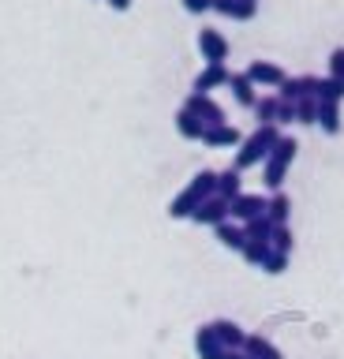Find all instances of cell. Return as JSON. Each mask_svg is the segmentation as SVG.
Wrapping results in <instances>:
<instances>
[{
	"label": "cell",
	"mask_w": 344,
	"mask_h": 359,
	"mask_svg": "<svg viewBox=\"0 0 344 359\" xmlns=\"http://www.w3.org/2000/svg\"><path fill=\"white\" fill-rule=\"evenodd\" d=\"M277 139H281V128L277 123H259L247 139L240 142V150H236V161H232V168H240V172H247V168L254 165H262L266 157H270V150L277 146Z\"/></svg>",
	"instance_id": "obj_2"
},
{
	"label": "cell",
	"mask_w": 344,
	"mask_h": 359,
	"mask_svg": "<svg viewBox=\"0 0 344 359\" xmlns=\"http://www.w3.org/2000/svg\"><path fill=\"white\" fill-rule=\"evenodd\" d=\"M228 90H232V97L240 101V109H254V101H259V94H254V83L247 79V72H232V75H228Z\"/></svg>",
	"instance_id": "obj_13"
},
{
	"label": "cell",
	"mask_w": 344,
	"mask_h": 359,
	"mask_svg": "<svg viewBox=\"0 0 344 359\" xmlns=\"http://www.w3.org/2000/svg\"><path fill=\"white\" fill-rule=\"evenodd\" d=\"M176 131H180L184 139H191V142H195V139H202L206 123L198 120L195 112H187V109H180V112H176Z\"/></svg>",
	"instance_id": "obj_21"
},
{
	"label": "cell",
	"mask_w": 344,
	"mask_h": 359,
	"mask_svg": "<svg viewBox=\"0 0 344 359\" xmlns=\"http://www.w3.org/2000/svg\"><path fill=\"white\" fill-rule=\"evenodd\" d=\"M191 221L195 224H206V229H217L221 221H228V198H221V195H209L202 206H198L191 213Z\"/></svg>",
	"instance_id": "obj_8"
},
{
	"label": "cell",
	"mask_w": 344,
	"mask_h": 359,
	"mask_svg": "<svg viewBox=\"0 0 344 359\" xmlns=\"http://www.w3.org/2000/svg\"><path fill=\"white\" fill-rule=\"evenodd\" d=\"M284 123H296V101L277 97V128H284Z\"/></svg>",
	"instance_id": "obj_29"
},
{
	"label": "cell",
	"mask_w": 344,
	"mask_h": 359,
	"mask_svg": "<svg viewBox=\"0 0 344 359\" xmlns=\"http://www.w3.org/2000/svg\"><path fill=\"white\" fill-rule=\"evenodd\" d=\"M262 269H266V273H270V277L284 273V269H288V255H284V251H273V247H270V255H266Z\"/></svg>",
	"instance_id": "obj_28"
},
{
	"label": "cell",
	"mask_w": 344,
	"mask_h": 359,
	"mask_svg": "<svg viewBox=\"0 0 344 359\" xmlns=\"http://www.w3.org/2000/svg\"><path fill=\"white\" fill-rule=\"evenodd\" d=\"M184 8L191 15H202V11H214V0H184Z\"/></svg>",
	"instance_id": "obj_31"
},
{
	"label": "cell",
	"mask_w": 344,
	"mask_h": 359,
	"mask_svg": "<svg viewBox=\"0 0 344 359\" xmlns=\"http://www.w3.org/2000/svg\"><path fill=\"white\" fill-rule=\"evenodd\" d=\"M243 172H240V168H225V172H217V195L221 198H236L240 195V191H243V180H240Z\"/></svg>",
	"instance_id": "obj_19"
},
{
	"label": "cell",
	"mask_w": 344,
	"mask_h": 359,
	"mask_svg": "<svg viewBox=\"0 0 344 359\" xmlns=\"http://www.w3.org/2000/svg\"><path fill=\"white\" fill-rule=\"evenodd\" d=\"M292 243H296V236H292V229H288V224H277L273 229V236H270V247L273 251H292Z\"/></svg>",
	"instance_id": "obj_27"
},
{
	"label": "cell",
	"mask_w": 344,
	"mask_h": 359,
	"mask_svg": "<svg viewBox=\"0 0 344 359\" xmlns=\"http://www.w3.org/2000/svg\"><path fill=\"white\" fill-rule=\"evenodd\" d=\"M318 128L326 135H340V105L337 101H318Z\"/></svg>",
	"instance_id": "obj_17"
},
{
	"label": "cell",
	"mask_w": 344,
	"mask_h": 359,
	"mask_svg": "<svg viewBox=\"0 0 344 359\" xmlns=\"http://www.w3.org/2000/svg\"><path fill=\"white\" fill-rule=\"evenodd\" d=\"M315 94H318V75H288L277 86V97L281 101H299V97H315Z\"/></svg>",
	"instance_id": "obj_7"
},
{
	"label": "cell",
	"mask_w": 344,
	"mask_h": 359,
	"mask_svg": "<svg viewBox=\"0 0 344 359\" xmlns=\"http://www.w3.org/2000/svg\"><path fill=\"white\" fill-rule=\"evenodd\" d=\"M228 67L225 64H206L202 72L195 75V83H191V94H209V90H221V86H228Z\"/></svg>",
	"instance_id": "obj_10"
},
{
	"label": "cell",
	"mask_w": 344,
	"mask_h": 359,
	"mask_svg": "<svg viewBox=\"0 0 344 359\" xmlns=\"http://www.w3.org/2000/svg\"><path fill=\"white\" fill-rule=\"evenodd\" d=\"M247 79H251L254 86H270V90H277L288 75H284V67H281V64H273V60H251Z\"/></svg>",
	"instance_id": "obj_9"
},
{
	"label": "cell",
	"mask_w": 344,
	"mask_h": 359,
	"mask_svg": "<svg viewBox=\"0 0 344 359\" xmlns=\"http://www.w3.org/2000/svg\"><path fill=\"white\" fill-rule=\"evenodd\" d=\"M209 195H217V172L214 168H202V172H195V180L187 184L180 195H176L172 202H169V217L172 221H184V217H191V213L202 206V202L209 198Z\"/></svg>",
	"instance_id": "obj_1"
},
{
	"label": "cell",
	"mask_w": 344,
	"mask_h": 359,
	"mask_svg": "<svg viewBox=\"0 0 344 359\" xmlns=\"http://www.w3.org/2000/svg\"><path fill=\"white\" fill-rule=\"evenodd\" d=\"M221 359H251V355L243 352V348H225V355H221Z\"/></svg>",
	"instance_id": "obj_32"
},
{
	"label": "cell",
	"mask_w": 344,
	"mask_h": 359,
	"mask_svg": "<svg viewBox=\"0 0 344 359\" xmlns=\"http://www.w3.org/2000/svg\"><path fill=\"white\" fill-rule=\"evenodd\" d=\"M195 352H198V359H221L225 355V344L217 341V333L209 330V322L195 333Z\"/></svg>",
	"instance_id": "obj_15"
},
{
	"label": "cell",
	"mask_w": 344,
	"mask_h": 359,
	"mask_svg": "<svg viewBox=\"0 0 344 359\" xmlns=\"http://www.w3.org/2000/svg\"><path fill=\"white\" fill-rule=\"evenodd\" d=\"M198 53H202L206 64H225L228 60V38L214 27H202L198 30Z\"/></svg>",
	"instance_id": "obj_5"
},
{
	"label": "cell",
	"mask_w": 344,
	"mask_h": 359,
	"mask_svg": "<svg viewBox=\"0 0 344 359\" xmlns=\"http://www.w3.org/2000/svg\"><path fill=\"white\" fill-rule=\"evenodd\" d=\"M273 229H277V224H273L270 217H266V213H262V217H254V221H247V224H243V232H247V240H270V236H273Z\"/></svg>",
	"instance_id": "obj_24"
},
{
	"label": "cell",
	"mask_w": 344,
	"mask_h": 359,
	"mask_svg": "<svg viewBox=\"0 0 344 359\" xmlns=\"http://www.w3.org/2000/svg\"><path fill=\"white\" fill-rule=\"evenodd\" d=\"M214 236L221 240V247H228V251H243V243H247V232H243V224L240 221H221L217 229H214Z\"/></svg>",
	"instance_id": "obj_14"
},
{
	"label": "cell",
	"mask_w": 344,
	"mask_h": 359,
	"mask_svg": "<svg viewBox=\"0 0 344 359\" xmlns=\"http://www.w3.org/2000/svg\"><path fill=\"white\" fill-rule=\"evenodd\" d=\"M109 8H116V11H128V8H131V0H109Z\"/></svg>",
	"instance_id": "obj_33"
},
{
	"label": "cell",
	"mask_w": 344,
	"mask_h": 359,
	"mask_svg": "<svg viewBox=\"0 0 344 359\" xmlns=\"http://www.w3.org/2000/svg\"><path fill=\"white\" fill-rule=\"evenodd\" d=\"M209 330L217 333V341L225 344V348H243V341H247V333H243L232 318H217V322H209Z\"/></svg>",
	"instance_id": "obj_16"
},
{
	"label": "cell",
	"mask_w": 344,
	"mask_h": 359,
	"mask_svg": "<svg viewBox=\"0 0 344 359\" xmlns=\"http://www.w3.org/2000/svg\"><path fill=\"white\" fill-rule=\"evenodd\" d=\"M184 109H187V112H195V116L202 120L206 128H214V123H228L225 109H221V105H217V101L209 97V94H187Z\"/></svg>",
	"instance_id": "obj_6"
},
{
	"label": "cell",
	"mask_w": 344,
	"mask_h": 359,
	"mask_svg": "<svg viewBox=\"0 0 344 359\" xmlns=\"http://www.w3.org/2000/svg\"><path fill=\"white\" fill-rule=\"evenodd\" d=\"M214 11L236 22H251L259 15V0H214Z\"/></svg>",
	"instance_id": "obj_12"
},
{
	"label": "cell",
	"mask_w": 344,
	"mask_h": 359,
	"mask_svg": "<svg viewBox=\"0 0 344 359\" xmlns=\"http://www.w3.org/2000/svg\"><path fill=\"white\" fill-rule=\"evenodd\" d=\"M296 123H318V97H299L296 101Z\"/></svg>",
	"instance_id": "obj_26"
},
{
	"label": "cell",
	"mask_w": 344,
	"mask_h": 359,
	"mask_svg": "<svg viewBox=\"0 0 344 359\" xmlns=\"http://www.w3.org/2000/svg\"><path fill=\"white\" fill-rule=\"evenodd\" d=\"M240 255L247 258L251 266H262V262H266V255H270V240H247Z\"/></svg>",
	"instance_id": "obj_25"
},
{
	"label": "cell",
	"mask_w": 344,
	"mask_h": 359,
	"mask_svg": "<svg viewBox=\"0 0 344 359\" xmlns=\"http://www.w3.org/2000/svg\"><path fill=\"white\" fill-rule=\"evenodd\" d=\"M243 352H247L251 359H284L281 348L270 344L266 337H247V341H243Z\"/></svg>",
	"instance_id": "obj_20"
},
{
	"label": "cell",
	"mask_w": 344,
	"mask_h": 359,
	"mask_svg": "<svg viewBox=\"0 0 344 359\" xmlns=\"http://www.w3.org/2000/svg\"><path fill=\"white\" fill-rule=\"evenodd\" d=\"M318 101H344V79H333V75H326V79H318V94H315Z\"/></svg>",
	"instance_id": "obj_22"
},
{
	"label": "cell",
	"mask_w": 344,
	"mask_h": 359,
	"mask_svg": "<svg viewBox=\"0 0 344 359\" xmlns=\"http://www.w3.org/2000/svg\"><path fill=\"white\" fill-rule=\"evenodd\" d=\"M296 150H299V142L292 139V135H281V139H277V146L270 150V157L262 161V165H266L262 184L270 187V191H281L288 168H292V161H296Z\"/></svg>",
	"instance_id": "obj_3"
},
{
	"label": "cell",
	"mask_w": 344,
	"mask_h": 359,
	"mask_svg": "<svg viewBox=\"0 0 344 359\" xmlns=\"http://www.w3.org/2000/svg\"><path fill=\"white\" fill-rule=\"evenodd\" d=\"M329 75L333 79H344V49H333L329 53Z\"/></svg>",
	"instance_id": "obj_30"
},
{
	"label": "cell",
	"mask_w": 344,
	"mask_h": 359,
	"mask_svg": "<svg viewBox=\"0 0 344 359\" xmlns=\"http://www.w3.org/2000/svg\"><path fill=\"white\" fill-rule=\"evenodd\" d=\"M198 142H206L209 150H225V146H240L243 135H240V128H232V123H214V128L202 131Z\"/></svg>",
	"instance_id": "obj_11"
},
{
	"label": "cell",
	"mask_w": 344,
	"mask_h": 359,
	"mask_svg": "<svg viewBox=\"0 0 344 359\" xmlns=\"http://www.w3.org/2000/svg\"><path fill=\"white\" fill-rule=\"evenodd\" d=\"M251 112H254V120H259V123H277V94L259 97Z\"/></svg>",
	"instance_id": "obj_23"
},
{
	"label": "cell",
	"mask_w": 344,
	"mask_h": 359,
	"mask_svg": "<svg viewBox=\"0 0 344 359\" xmlns=\"http://www.w3.org/2000/svg\"><path fill=\"white\" fill-rule=\"evenodd\" d=\"M266 206H270V198H266V195H247V191H240V195L228 202V217L240 221V224H247L254 217H262Z\"/></svg>",
	"instance_id": "obj_4"
},
{
	"label": "cell",
	"mask_w": 344,
	"mask_h": 359,
	"mask_svg": "<svg viewBox=\"0 0 344 359\" xmlns=\"http://www.w3.org/2000/svg\"><path fill=\"white\" fill-rule=\"evenodd\" d=\"M266 217H270L273 224H288V217H292V198H288L284 191H273L270 206H266Z\"/></svg>",
	"instance_id": "obj_18"
}]
</instances>
